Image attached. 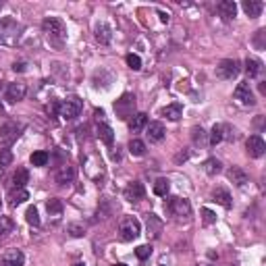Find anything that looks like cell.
Wrapping results in <instances>:
<instances>
[{
    "mask_svg": "<svg viewBox=\"0 0 266 266\" xmlns=\"http://www.w3.org/2000/svg\"><path fill=\"white\" fill-rule=\"evenodd\" d=\"M212 198H214V202H219V204L222 206V208H231L233 206V200H231V193L227 192V190H222V187H216V190L212 192Z\"/></svg>",
    "mask_w": 266,
    "mask_h": 266,
    "instance_id": "23",
    "label": "cell"
},
{
    "mask_svg": "<svg viewBox=\"0 0 266 266\" xmlns=\"http://www.w3.org/2000/svg\"><path fill=\"white\" fill-rule=\"evenodd\" d=\"M27 94V88H25V83H9V88H6V100H9L11 104H15V102H21L25 98Z\"/></svg>",
    "mask_w": 266,
    "mask_h": 266,
    "instance_id": "11",
    "label": "cell"
},
{
    "mask_svg": "<svg viewBox=\"0 0 266 266\" xmlns=\"http://www.w3.org/2000/svg\"><path fill=\"white\" fill-rule=\"evenodd\" d=\"M94 38H96V42H100L102 46H106V44H110V40H113V30H110L104 21H100V23H96V27H94Z\"/></svg>",
    "mask_w": 266,
    "mask_h": 266,
    "instance_id": "13",
    "label": "cell"
},
{
    "mask_svg": "<svg viewBox=\"0 0 266 266\" xmlns=\"http://www.w3.org/2000/svg\"><path fill=\"white\" fill-rule=\"evenodd\" d=\"M164 208H166V212L177 221H190V216H192V204L185 198H179V195L166 200Z\"/></svg>",
    "mask_w": 266,
    "mask_h": 266,
    "instance_id": "2",
    "label": "cell"
},
{
    "mask_svg": "<svg viewBox=\"0 0 266 266\" xmlns=\"http://www.w3.org/2000/svg\"><path fill=\"white\" fill-rule=\"evenodd\" d=\"M233 98H235V100H239L241 104H246V106H254V104H256L254 94H251V88H250V81L237 83V88L233 92Z\"/></svg>",
    "mask_w": 266,
    "mask_h": 266,
    "instance_id": "9",
    "label": "cell"
},
{
    "mask_svg": "<svg viewBox=\"0 0 266 266\" xmlns=\"http://www.w3.org/2000/svg\"><path fill=\"white\" fill-rule=\"evenodd\" d=\"M59 110H60V102H52L50 106H48V115H50V117H57Z\"/></svg>",
    "mask_w": 266,
    "mask_h": 266,
    "instance_id": "42",
    "label": "cell"
},
{
    "mask_svg": "<svg viewBox=\"0 0 266 266\" xmlns=\"http://www.w3.org/2000/svg\"><path fill=\"white\" fill-rule=\"evenodd\" d=\"M81 110H83V100L79 96H71V98H67L65 102H60L59 117H62L65 121H71V118L81 115Z\"/></svg>",
    "mask_w": 266,
    "mask_h": 266,
    "instance_id": "5",
    "label": "cell"
},
{
    "mask_svg": "<svg viewBox=\"0 0 266 266\" xmlns=\"http://www.w3.org/2000/svg\"><path fill=\"white\" fill-rule=\"evenodd\" d=\"M30 181V171L27 169H17V173L13 175V185L15 187H25Z\"/></svg>",
    "mask_w": 266,
    "mask_h": 266,
    "instance_id": "31",
    "label": "cell"
},
{
    "mask_svg": "<svg viewBox=\"0 0 266 266\" xmlns=\"http://www.w3.org/2000/svg\"><path fill=\"white\" fill-rule=\"evenodd\" d=\"M160 21H163V23H166V21H169V15H164V13H160Z\"/></svg>",
    "mask_w": 266,
    "mask_h": 266,
    "instance_id": "46",
    "label": "cell"
},
{
    "mask_svg": "<svg viewBox=\"0 0 266 266\" xmlns=\"http://www.w3.org/2000/svg\"><path fill=\"white\" fill-rule=\"evenodd\" d=\"M192 139H193L195 146H206V144H208L206 131L202 129V127H193V129H192Z\"/></svg>",
    "mask_w": 266,
    "mask_h": 266,
    "instance_id": "35",
    "label": "cell"
},
{
    "mask_svg": "<svg viewBox=\"0 0 266 266\" xmlns=\"http://www.w3.org/2000/svg\"><path fill=\"white\" fill-rule=\"evenodd\" d=\"M69 235H71V237H83V235H86V229H83L81 225L71 222V225H69Z\"/></svg>",
    "mask_w": 266,
    "mask_h": 266,
    "instance_id": "41",
    "label": "cell"
},
{
    "mask_svg": "<svg viewBox=\"0 0 266 266\" xmlns=\"http://www.w3.org/2000/svg\"><path fill=\"white\" fill-rule=\"evenodd\" d=\"M25 62H15V65H13V71H17V73H23L25 71Z\"/></svg>",
    "mask_w": 266,
    "mask_h": 266,
    "instance_id": "43",
    "label": "cell"
},
{
    "mask_svg": "<svg viewBox=\"0 0 266 266\" xmlns=\"http://www.w3.org/2000/svg\"><path fill=\"white\" fill-rule=\"evenodd\" d=\"M221 171H222V163L219 158H208L204 163V173L208 177H214V175H219Z\"/></svg>",
    "mask_w": 266,
    "mask_h": 266,
    "instance_id": "27",
    "label": "cell"
},
{
    "mask_svg": "<svg viewBox=\"0 0 266 266\" xmlns=\"http://www.w3.org/2000/svg\"><path fill=\"white\" fill-rule=\"evenodd\" d=\"M239 73H241V65H239V60H235V59H225L216 67V75H219L221 79H233V77H237Z\"/></svg>",
    "mask_w": 266,
    "mask_h": 266,
    "instance_id": "8",
    "label": "cell"
},
{
    "mask_svg": "<svg viewBox=\"0 0 266 266\" xmlns=\"http://www.w3.org/2000/svg\"><path fill=\"white\" fill-rule=\"evenodd\" d=\"M246 71H248L250 77H258L262 73V62L258 59H248L246 60Z\"/></svg>",
    "mask_w": 266,
    "mask_h": 266,
    "instance_id": "33",
    "label": "cell"
},
{
    "mask_svg": "<svg viewBox=\"0 0 266 266\" xmlns=\"http://www.w3.org/2000/svg\"><path fill=\"white\" fill-rule=\"evenodd\" d=\"M125 60H127V67L131 71H139V69H142V59H139L137 54H127Z\"/></svg>",
    "mask_w": 266,
    "mask_h": 266,
    "instance_id": "37",
    "label": "cell"
},
{
    "mask_svg": "<svg viewBox=\"0 0 266 266\" xmlns=\"http://www.w3.org/2000/svg\"><path fill=\"white\" fill-rule=\"evenodd\" d=\"M146 225H148V237H158L160 231H163V221H160L156 214H148Z\"/></svg>",
    "mask_w": 266,
    "mask_h": 266,
    "instance_id": "24",
    "label": "cell"
},
{
    "mask_svg": "<svg viewBox=\"0 0 266 266\" xmlns=\"http://www.w3.org/2000/svg\"><path fill=\"white\" fill-rule=\"evenodd\" d=\"M73 266H86V264H81V262H79V264H73Z\"/></svg>",
    "mask_w": 266,
    "mask_h": 266,
    "instance_id": "47",
    "label": "cell"
},
{
    "mask_svg": "<svg viewBox=\"0 0 266 266\" xmlns=\"http://www.w3.org/2000/svg\"><path fill=\"white\" fill-rule=\"evenodd\" d=\"M25 221L30 222L31 227H40V212H38V208L36 206H30L27 208V212H25Z\"/></svg>",
    "mask_w": 266,
    "mask_h": 266,
    "instance_id": "34",
    "label": "cell"
},
{
    "mask_svg": "<svg viewBox=\"0 0 266 266\" xmlns=\"http://www.w3.org/2000/svg\"><path fill=\"white\" fill-rule=\"evenodd\" d=\"M216 11H219L222 21H231L237 15V4L233 0H222V2H219V6H216Z\"/></svg>",
    "mask_w": 266,
    "mask_h": 266,
    "instance_id": "17",
    "label": "cell"
},
{
    "mask_svg": "<svg viewBox=\"0 0 266 266\" xmlns=\"http://www.w3.org/2000/svg\"><path fill=\"white\" fill-rule=\"evenodd\" d=\"M144 195H146V190L139 181H133V183H129L125 187V200L127 202H139Z\"/></svg>",
    "mask_w": 266,
    "mask_h": 266,
    "instance_id": "14",
    "label": "cell"
},
{
    "mask_svg": "<svg viewBox=\"0 0 266 266\" xmlns=\"http://www.w3.org/2000/svg\"><path fill=\"white\" fill-rule=\"evenodd\" d=\"M98 137H100L106 146H113V142H115V131H113V127H110V125H106V123H100V125H98Z\"/></svg>",
    "mask_w": 266,
    "mask_h": 266,
    "instance_id": "25",
    "label": "cell"
},
{
    "mask_svg": "<svg viewBox=\"0 0 266 266\" xmlns=\"http://www.w3.org/2000/svg\"><path fill=\"white\" fill-rule=\"evenodd\" d=\"M187 158V152H183V154H179L177 156V163H181V160H185Z\"/></svg>",
    "mask_w": 266,
    "mask_h": 266,
    "instance_id": "45",
    "label": "cell"
},
{
    "mask_svg": "<svg viewBox=\"0 0 266 266\" xmlns=\"http://www.w3.org/2000/svg\"><path fill=\"white\" fill-rule=\"evenodd\" d=\"M25 200H30V192H27L25 187H13L9 192V206L17 208V206L23 204Z\"/></svg>",
    "mask_w": 266,
    "mask_h": 266,
    "instance_id": "15",
    "label": "cell"
},
{
    "mask_svg": "<svg viewBox=\"0 0 266 266\" xmlns=\"http://www.w3.org/2000/svg\"><path fill=\"white\" fill-rule=\"evenodd\" d=\"M222 139H225V125H214L212 131H210L208 144H210V146H216V144H221Z\"/></svg>",
    "mask_w": 266,
    "mask_h": 266,
    "instance_id": "30",
    "label": "cell"
},
{
    "mask_svg": "<svg viewBox=\"0 0 266 266\" xmlns=\"http://www.w3.org/2000/svg\"><path fill=\"white\" fill-rule=\"evenodd\" d=\"M25 256L21 250H9L2 256V266H23Z\"/></svg>",
    "mask_w": 266,
    "mask_h": 266,
    "instance_id": "16",
    "label": "cell"
},
{
    "mask_svg": "<svg viewBox=\"0 0 266 266\" xmlns=\"http://www.w3.org/2000/svg\"><path fill=\"white\" fill-rule=\"evenodd\" d=\"M160 115L166 117V118H169V121H179V118L183 117V106H181L179 102L169 104V106H164L163 110H160Z\"/></svg>",
    "mask_w": 266,
    "mask_h": 266,
    "instance_id": "21",
    "label": "cell"
},
{
    "mask_svg": "<svg viewBox=\"0 0 266 266\" xmlns=\"http://www.w3.org/2000/svg\"><path fill=\"white\" fill-rule=\"evenodd\" d=\"M21 25L13 19H4L0 23V44L2 46H17V42L21 38Z\"/></svg>",
    "mask_w": 266,
    "mask_h": 266,
    "instance_id": "3",
    "label": "cell"
},
{
    "mask_svg": "<svg viewBox=\"0 0 266 266\" xmlns=\"http://www.w3.org/2000/svg\"><path fill=\"white\" fill-rule=\"evenodd\" d=\"M48 160H50V156H48V152H44V150H38V152H33L30 156V163L33 166H46Z\"/></svg>",
    "mask_w": 266,
    "mask_h": 266,
    "instance_id": "32",
    "label": "cell"
},
{
    "mask_svg": "<svg viewBox=\"0 0 266 266\" xmlns=\"http://www.w3.org/2000/svg\"><path fill=\"white\" fill-rule=\"evenodd\" d=\"M241 9H243V13H246L250 19H256V17H260L264 4L260 2V0H243V2H241Z\"/></svg>",
    "mask_w": 266,
    "mask_h": 266,
    "instance_id": "19",
    "label": "cell"
},
{
    "mask_svg": "<svg viewBox=\"0 0 266 266\" xmlns=\"http://www.w3.org/2000/svg\"><path fill=\"white\" fill-rule=\"evenodd\" d=\"M115 266H127V264H115Z\"/></svg>",
    "mask_w": 266,
    "mask_h": 266,
    "instance_id": "48",
    "label": "cell"
},
{
    "mask_svg": "<svg viewBox=\"0 0 266 266\" xmlns=\"http://www.w3.org/2000/svg\"><path fill=\"white\" fill-rule=\"evenodd\" d=\"M164 133H166V129H164V125L160 123V121H152V123L146 125V137H148L152 144L163 142Z\"/></svg>",
    "mask_w": 266,
    "mask_h": 266,
    "instance_id": "12",
    "label": "cell"
},
{
    "mask_svg": "<svg viewBox=\"0 0 266 266\" xmlns=\"http://www.w3.org/2000/svg\"><path fill=\"white\" fill-rule=\"evenodd\" d=\"M13 231H15V222L9 216H0V239H4V237H9Z\"/></svg>",
    "mask_w": 266,
    "mask_h": 266,
    "instance_id": "29",
    "label": "cell"
},
{
    "mask_svg": "<svg viewBox=\"0 0 266 266\" xmlns=\"http://www.w3.org/2000/svg\"><path fill=\"white\" fill-rule=\"evenodd\" d=\"M110 158H113V160H121V152H118V148H117V152H110Z\"/></svg>",
    "mask_w": 266,
    "mask_h": 266,
    "instance_id": "44",
    "label": "cell"
},
{
    "mask_svg": "<svg viewBox=\"0 0 266 266\" xmlns=\"http://www.w3.org/2000/svg\"><path fill=\"white\" fill-rule=\"evenodd\" d=\"M135 256L139 258V260H148V258L152 256V246L150 243H146V246H139L135 250Z\"/></svg>",
    "mask_w": 266,
    "mask_h": 266,
    "instance_id": "39",
    "label": "cell"
},
{
    "mask_svg": "<svg viewBox=\"0 0 266 266\" xmlns=\"http://www.w3.org/2000/svg\"><path fill=\"white\" fill-rule=\"evenodd\" d=\"M13 152L11 150H6V148H0V166H11V163H13Z\"/></svg>",
    "mask_w": 266,
    "mask_h": 266,
    "instance_id": "38",
    "label": "cell"
},
{
    "mask_svg": "<svg viewBox=\"0 0 266 266\" xmlns=\"http://www.w3.org/2000/svg\"><path fill=\"white\" fill-rule=\"evenodd\" d=\"M129 152L133 154V156H144V154H146V144L142 142V139H131V142H129Z\"/></svg>",
    "mask_w": 266,
    "mask_h": 266,
    "instance_id": "36",
    "label": "cell"
},
{
    "mask_svg": "<svg viewBox=\"0 0 266 266\" xmlns=\"http://www.w3.org/2000/svg\"><path fill=\"white\" fill-rule=\"evenodd\" d=\"M42 30H44L48 42L54 46V48H62L67 42V27L60 19L57 17H46L42 21Z\"/></svg>",
    "mask_w": 266,
    "mask_h": 266,
    "instance_id": "1",
    "label": "cell"
},
{
    "mask_svg": "<svg viewBox=\"0 0 266 266\" xmlns=\"http://www.w3.org/2000/svg\"><path fill=\"white\" fill-rule=\"evenodd\" d=\"M227 177H229V181H233L237 187H243V185L248 183V179H250L248 173L243 171V169H239V166H233V169H229Z\"/></svg>",
    "mask_w": 266,
    "mask_h": 266,
    "instance_id": "20",
    "label": "cell"
},
{
    "mask_svg": "<svg viewBox=\"0 0 266 266\" xmlns=\"http://www.w3.org/2000/svg\"><path fill=\"white\" fill-rule=\"evenodd\" d=\"M75 175H77V171H75V166H69V164H62L60 169L57 171V183L59 185H67V183H71V181L75 179Z\"/></svg>",
    "mask_w": 266,
    "mask_h": 266,
    "instance_id": "18",
    "label": "cell"
},
{
    "mask_svg": "<svg viewBox=\"0 0 266 266\" xmlns=\"http://www.w3.org/2000/svg\"><path fill=\"white\" fill-rule=\"evenodd\" d=\"M21 131H23V125L21 123H4L0 125V148H6V146H11L13 142H17Z\"/></svg>",
    "mask_w": 266,
    "mask_h": 266,
    "instance_id": "6",
    "label": "cell"
},
{
    "mask_svg": "<svg viewBox=\"0 0 266 266\" xmlns=\"http://www.w3.org/2000/svg\"><path fill=\"white\" fill-rule=\"evenodd\" d=\"M115 113H117V117L121 118V121L131 118L133 115H135V96H133V94H123L115 102Z\"/></svg>",
    "mask_w": 266,
    "mask_h": 266,
    "instance_id": "7",
    "label": "cell"
},
{
    "mask_svg": "<svg viewBox=\"0 0 266 266\" xmlns=\"http://www.w3.org/2000/svg\"><path fill=\"white\" fill-rule=\"evenodd\" d=\"M46 210H48V214H50L54 221H59L62 216V200H59V198L48 200L46 202Z\"/></svg>",
    "mask_w": 266,
    "mask_h": 266,
    "instance_id": "26",
    "label": "cell"
},
{
    "mask_svg": "<svg viewBox=\"0 0 266 266\" xmlns=\"http://www.w3.org/2000/svg\"><path fill=\"white\" fill-rule=\"evenodd\" d=\"M139 235H142L139 221L133 219V216H125L121 221V225H118V237H121V241H135Z\"/></svg>",
    "mask_w": 266,
    "mask_h": 266,
    "instance_id": "4",
    "label": "cell"
},
{
    "mask_svg": "<svg viewBox=\"0 0 266 266\" xmlns=\"http://www.w3.org/2000/svg\"><path fill=\"white\" fill-rule=\"evenodd\" d=\"M202 221H204V225H214V222H216V214L210 208H202Z\"/></svg>",
    "mask_w": 266,
    "mask_h": 266,
    "instance_id": "40",
    "label": "cell"
},
{
    "mask_svg": "<svg viewBox=\"0 0 266 266\" xmlns=\"http://www.w3.org/2000/svg\"><path fill=\"white\" fill-rule=\"evenodd\" d=\"M146 125H148V115H146V113H135L129 118V129L133 133H139L146 127Z\"/></svg>",
    "mask_w": 266,
    "mask_h": 266,
    "instance_id": "22",
    "label": "cell"
},
{
    "mask_svg": "<svg viewBox=\"0 0 266 266\" xmlns=\"http://www.w3.org/2000/svg\"><path fill=\"white\" fill-rule=\"evenodd\" d=\"M171 192V181L169 179H164V177H160L156 179V183H154V193L160 195V198H166Z\"/></svg>",
    "mask_w": 266,
    "mask_h": 266,
    "instance_id": "28",
    "label": "cell"
},
{
    "mask_svg": "<svg viewBox=\"0 0 266 266\" xmlns=\"http://www.w3.org/2000/svg\"><path fill=\"white\" fill-rule=\"evenodd\" d=\"M246 150H248L250 158H260L266 152V144L260 135H250V139L246 142Z\"/></svg>",
    "mask_w": 266,
    "mask_h": 266,
    "instance_id": "10",
    "label": "cell"
}]
</instances>
